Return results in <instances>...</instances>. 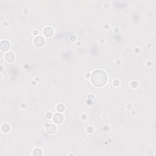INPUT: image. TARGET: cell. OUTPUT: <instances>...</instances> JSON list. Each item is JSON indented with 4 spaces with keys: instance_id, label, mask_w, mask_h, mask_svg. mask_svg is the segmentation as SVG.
Wrapping results in <instances>:
<instances>
[{
    "instance_id": "6da1fadb",
    "label": "cell",
    "mask_w": 156,
    "mask_h": 156,
    "mask_svg": "<svg viewBox=\"0 0 156 156\" xmlns=\"http://www.w3.org/2000/svg\"><path fill=\"white\" fill-rule=\"evenodd\" d=\"M91 82L96 87H101L105 86L107 81V74L104 71L95 70L90 77Z\"/></svg>"
},
{
    "instance_id": "7a4b0ae2",
    "label": "cell",
    "mask_w": 156,
    "mask_h": 156,
    "mask_svg": "<svg viewBox=\"0 0 156 156\" xmlns=\"http://www.w3.org/2000/svg\"><path fill=\"white\" fill-rule=\"evenodd\" d=\"M45 39L41 36H37L34 38V43L35 45L37 47H43L45 44Z\"/></svg>"
},
{
    "instance_id": "3957f363",
    "label": "cell",
    "mask_w": 156,
    "mask_h": 156,
    "mask_svg": "<svg viewBox=\"0 0 156 156\" xmlns=\"http://www.w3.org/2000/svg\"><path fill=\"white\" fill-rule=\"evenodd\" d=\"M53 121L55 123L58 124H61L62 123L63 121V116L61 113H57L54 115V117H53Z\"/></svg>"
},
{
    "instance_id": "277c9868",
    "label": "cell",
    "mask_w": 156,
    "mask_h": 156,
    "mask_svg": "<svg viewBox=\"0 0 156 156\" xmlns=\"http://www.w3.org/2000/svg\"><path fill=\"white\" fill-rule=\"evenodd\" d=\"M10 48V43L7 40H3L1 42V49L3 51H6Z\"/></svg>"
},
{
    "instance_id": "5b68a950",
    "label": "cell",
    "mask_w": 156,
    "mask_h": 156,
    "mask_svg": "<svg viewBox=\"0 0 156 156\" xmlns=\"http://www.w3.org/2000/svg\"><path fill=\"white\" fill-rule=\"evenodd\" d=\"M5 59L8 62H12L15 59V55L13 53L9 52L5 55Z\"/></svg>"
},
{
    "instance_id": "8992f818",
    "label": "cell",
    "mask_w": 156,
    "mask_h": 156,
    "mask_svg": "<svg viewBox=\"0 0 156 156\" xmlns=\"http://www.w3.org/2000/svg\"><path fill=\"white\" fill-rule=\"evenodd\" d=\"M46 131H47L48 134H54L56 132V126L54 125L51 124V125L47 126V128H46Z\"/></svg>"
},
{
    "instance_id": "52a82bcc",
    "label": "cell",
    "mask_w": 156,
    "mask_h": 156,
    "mask_svg": "<svg viewBox=\"0 0 156 156\" xmlns=\"http://www.w3.org/2000/svg\"><path fill=\"white\" fill-rule=\"evenodd\" d=\"M43 34L45 37H50L53 35V29L52 28L49 27H46L43 30Z\"/></svg>"
},
{
    "instance_id": "ba28073f",
    "label": "cell",
    "mask_w": 156,
    "mask_h": 156,
    "mask_svg": "<svg viewBox=\"0 0 156 156\" xmlns=\"http://www.w3.org/2000/svg\"><path fill=\"white\" fill-rule=\"evenodd\" d=\"M1 131H2L4 133L8 132L9 131H10V126L8 125V124H4V125H3L2 126V127H1Z\"/></svg>"
},
{
    "instance_id": "9c48e42d",
    "label": "cell",
    "mask_w": 156,
    "mask_h": 156,
    "mask_svg": "<svg viewBox=\"0 0 156 156\" xmlns=\"http://www.w3.org/2000/svg\"><path fill=\"white\" fill-rule=\"evenodd\" d=\"M42 154V151L40 150V149H35V150H34L33 155L38 156V155H41Z\"/></svg>"
},
{
    "instance_id": "30bf717a",
    "label": "cell",
    "mask_w": 156,
    "mask_h": 156,
    "mask_svg": "<svg viewBox=\"0 0 156 156\" xmlns=\"http://www.w3.org/2000/svg\"><path fill=\"white\" fill-rule=\"evenodd\" d=\"M57 111L62 112L64 111L65 106L62 105V104H59V105H58L57 106Z\"/></svg>"
},
{
    "instance_id": "8fae6325",
    "label": "cell",
    "mask_w": 156,
    "mask_h": 156,
    "mask_svg": "<svg viewBox=\"0 0 156 156\" xmlns=\"http://www.w3.org/2000/svg\"><path fill=\"white\" fill-rule=\"evenodd\" d=\"M51 116H52V114H51V113H48L47 114V118L48 119H50Z\"/></svg>"
}]
</instances>
